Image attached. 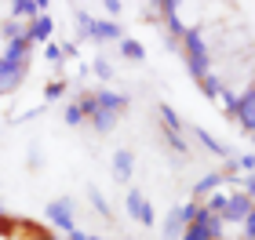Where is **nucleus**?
<instances>
[{
    "mask_svg": "<svg viewBox=\"0 0 255 240\" xmlns=\"http://www.w3.org/2000/svg\"><path fill=\"white\" fill-rule=\"evenodd\" d=\"M182 48H186V66H190L193 80H201V77L212 73V70H208V44L201 37V29H186V33H182Z\"/></svg>",
    "mask_w": 255,
    "mask_h": 240,
    "instance_id": "nucleus-1",
    "label": "nucleus"
},
{
    "mask_svg": "<svg viewBox=\"0 0 255 240\" xmlns=\"http://www.w3.org/2000/svg\"><path fill=\"white\" fill-rule=\"evenodd\" d=\"M223 230H226V222L219 219V215H208L201 208V211H197V219L182 230V240H223Z\"/></svg>",
    "mask_w": 255,
    "mask_h": 240,
    "instance_id": "nucleus-2",
    "label": "nucleus"
},
{
    "mask_svg": "<svg viewBox=\"0 0 255 240\" xmlns=\"http://www.w3.org/2000/svg\"><path fill=\"white\" fill-rule=\"evenodd\" d=\"M223 98H226V113L230 117H237L245 131H255V91H245L241 98L230 95V91H223Z\"/></svg>",
    "mask_w": 255,
    "mask_h": 240,
    "instance_id": "nucleus-3",
    "label": "nucleus"
},
{
    "mask_svg": "<svg viewBox=\"0 0 255 240\" xmlns=\"http://www.w3.org/2000/svg\"><path fill=\"white\" fill-rule=\"evenodd\" d=\"M197 211H201V204L197 200H190V204H182V208H175L168 215V222H164V237L168 240H175V237H182V230L197 219Z\"/></svg>",
    "mask_w": 255,
    "mask_h": 240,
    "instance_id": "nucleus-4",
    "label": "nucleus"
},
{
    "mask_svg": "<svg viewBox=\"0 0 255 240\" xmlns=\"http://www.w3.org/2000/svg\"><path fill=\"white\" fill-rule=\"evenodd\" d=\"M248 215H252V197H248V193H230L219 219H223V222H245Z\"/></svg>",
    "mask_w": 255,
    "mask_h": 240,
    "instance_id": "nucleus-5",
    "label": "nucleus"
},
{
    "mask_svg": "<svg viewBox=\"0 0 255 240\" xmlns=\"http://www.w3.org/2000/svg\"><path fill=\"white\" fill-rule=\"evenodd\" d=\"M44 215H48V222H51V226H59V230L73 233V204H69V200H51Z\"/></svg>",
    "mask_w": 255,
    "mask_h": 240,
    "instance_id": "nucleus-6",
    "label": "nucleus"
},
{
    "mask_svg": "<svg viewBox=\"0 0 255 240\" xmlns=\"http://www.w3.org/2000/svg\"><path fill=\"white\" fill-rule=\"evenodd\" d=\"M26 66L29 62H11V59H0V91H15L26 77Z\"/></svg>",
    "mask_w": 255,
    "mask_h": 240,
    "instance_id": "nucleus-7",
    "label": "nucleus"
},
{
    "mask_svg": "<svg viewBox=\"0 0 255 240\" xmlns=\"http://www.w3.org/2000/svg\"><path fill=\"white\" fill-rule=\"evenodd\" d=\"M88 37L91 40H124V33H121V26H117V22H113V18H95V22H91V29H88Z\"/></svg>",
    "mask_w": 255,
    "mask_h": 240,
    "instance_id": "nucleus-8",
    "label": "nucleus"
},
{
    "mask_svg": "<svg viewBox=\"0 0 255 240\" xmlns=\"http://www.w3.org/2000/svg\"><path fill=\"white\" fill-rule=\"evenodd\" d=\"M95 102H99V109H110V113H117V117L128 109V98L117 95V91H95Z\"/></svg>",
    "mask_w": 255,
    "mask_h": 240,
    "instance_id": "nucleus-9",
    "label": "nucleus"
},
{
    "mask_svg": "<svg viewBox=\"0 0 255 240\" xmlns=\"http://www.w3.org/2000/svg\"><path fill=\"white\" fill-rule=\"evenodd\" d=\"M131 171H135V157L128 150H117V153H113V175H117L121 182H128V178H131Z\"/></svg>",
    "mask_w": 255,
    "mask_h": 240,
    "instance_id": "nucleus-10",
    "label": "nucleus"
},
{
    "mask_svg": "<svg viewBox=\"0 0 255 240\" xmlns=\"http://www.w3.org/2000/svg\"><path fill=\"white\" fill-rule=\"evenodd\" d=\"M223 182H226V178H223V171H208V175H204V178L193 186V197H197V200H201V197H208V193H215L219 186H223Z\"/></svg>",
    "mask_w": 255,
    "mask_h": 240,
    "instance_id": "nucleus-11",
    "label": "nucleus"
},
{
    "mask_svg": "<svg viewBox=\"0 0 255 240\" xmlns=\"http://www.w3.org/2000/svg\"><path fill=\"white\" fill-rule=\"evenodd\" d=\"M0 59H11V62H29V40L18 37V40H7V48Z\"/></svg>",
    "mask_w": 255,
    "mask_h": 240,
    "instance_id": "nucleus-12",
    "label": "nucleus"
},
{
    "mask_svg": "<svg viewBox=\"0 0 255 240\" xmlns=\"http://www.w3.org/2000/svg\"><path fill=\"white\" fill-rule=\"evenodd\" d=\"M88 120L95 124V131H99V135H106V131H113V128H117V113H110V109H95Z\"/></svg>",
    "mask_w": 255,
    "mask_h": 240,
    "instance_id": "nucleus-13",
    "label": "nucleus"
},
{
    "mask_svg": "<svg viewBox=\"0 0 255 240\" xmlns=\"http://www.w3.org/2000/svg\"><path fill=\"white\" fill-rule=\"evenodd\" d=\"M51 37V15H37V22H33V29H26V40H48Z\"/></svg>",
    "mask_w": 255,
    "mask_h": 240,
    "instance_id": "nucleus-14",
    "label": "nucleus"
},
{
    "mask_svg": "<svg viewBox=\"0 0 255 240\" xmlns=\"http://www.w3.org/2000/svg\"><path fill=\"white\" fill-rule=\"evenodd\" d=\"M193 139H197V142H201V146H204V150H212L215 157H226V146H223V142H219V139H215V135H212V131H201V128H193Z\"/></svg>",
    "mask_w": 255,
    "mask_h": 240,
    "instance_id": "nucleus-15",
    "label": "nucleus"
},
{
    "mask_svg": "<svg viewBox=\"0 0 255 240\" xmlns=\"http://www.w3.org/2000/svg\"><path fill=\"white\" fill-rule=\"evenodd\" d=\"M37 11H44L40 0H18V4H11V15L15 18H33Z\"/></svg>",
    "mask_w": 255,
    "mask_h": 240,
    "instance_id": "nucleus-16",
    "label": "nucleus"
},
{
    "mask_svg": "<svg viewBox=\"0 0 255 240\" xmlns=\"http://www.w3.org/2000/svg\"><path fill=\"white\" fill-rule=\"evenodd\" d=\"M160 120H164V131H171V135L182 131V120H179V113L171 106H160Z\"/></svg>",
    "mask_w": 255,
    "mask_h": 240,
    "instance_id": "nucleus-17",
    "label": "nucleus"
},
{
    "mask_svg": "<svg viewBox=\"0 0 255 240\" xmlns=\"http://www.w3.org/2000/svg\"><path fill=\"white\" fill-rule=\"evenodd\" d=\"M73 106L80 109V117H91V113L99 109V102H95V91H80V98L73 102Z\"/></svg>",
    "mask_w": 255,
    "mask_h": 240,
    "instance_id": "nucleus-18",
    "label": "nucleus"
},
{
    "mask_svg": "<svg viewBox=\"0 0 255 240\" xmlns=\"http://www.w3.org/2000/svg\"><path fill=\"white\" fill-rule=\"evenodd\" d=\"M121 55H124V59H131V62H142L146 59V51H142V44H138V40H121Z\"/></svg>",
    "mask_w": 255,
    "mask_h": 240,
    "instance_id": "nucleus-19",
    "label": "nucleus"
},
{
    "mask_svg": "<svg viewBox=\"0 0 255 240\" xmlns=\"http://www.w3.org/2000/svg\"><path fill=\"white\" fill-rule=\"evenodd\" d=\"M197 84H201V87H204V95H208V98H215V95H223V80H219L215 73H208V77H201V80H197Z\"/></svg>",
    "mask_w": 255,
    "mask_h": 240,
    "instance_id": "nucleus-20",
    "label": "nucleus"
},
{
    "mask_svg": "<svg viewBox=\"0 0 255 240\" xmlns=\"http://www.w3.org/2000/svg\"><path fill=\"white\" fill-rule=\"evenodd\" d=\"M142 204H146V197L138 189H128V215L138 222V215H142Z\"/></svg>",
    "mask_w": 255,
    "mask_h": 240,
    "instance_id": "nucleus-21",
    "label": "nucleus"
},
{
    "mask_svg": "<svg viewBox=\"0 0 255 240\" xmlns=\"http://www.w3.org/2000/svg\"><path fill=\"white\" fill-rule=\"evenodd\" d=\"M201 208H204L208 215H223V208H226V193H208V204H201Z\"/></svg>",
    "mask_w": 255,
    "mask_h": 240,
    "instance_id": "nucleus-22",
    "label": "nucleus"
},
{
    "mask_svg": "<svg viewBox=\"0 0 255 240\" xmlns=\"http://www.w3.org/2000/svg\"><path fill=\"white\" fill-rule=\"evenodd\" d=\"M88 200H91V204H95V211L102 215V219H110V204H106V200H102V193H99L95 186H88Z\"/></svg>",
    "mask_w": 255,
    "mask_h": 240,
    "instance_id": "nucleus-23",
    "label": "nucleus"
},
{
    "mask_svg": "<svg viewBox=\"0 0 255 240\" xmlns=\"http://www.w3.org/2000/svg\"><path fill=\"white\" fill-rule=\"evenodd\" d=\"M164 139H168V146L175 153H190V146H186V139H182V135H171V131H164Z\"/></svg>",
    "mask_w": 255,
    "mask_h": 240,
    "instance_id": "nucleus-24",
    "label": "nucleus"
},
{
    "mask_svg": "<svg viewBox=\"0 0 255 240\" xmlns=\"http://www.w3.org/2000/svg\"><path fill=\"white\" fill-rule=\"evenodd\" d=\"M0 29H4V37H7V40H18V37H26V29H22L18 22H4Z\"/></svg>",
    "mask_w": 255,
    "mask_h": 240,
    "instance_id": "nucleus-25",
    "label": "nucleus"
},
{
    "mask_svg": "<svg viewBox=\"0 0 255 240\" xmlns=\"http://www.w3.org/2000/svg\"><path fill=\"white\" fill-rule=\"evenodd\" d=\"M62 95H66V84H62V80H51V84L44 87V98H62Z\"/></svg>",
    "mask_w": 255,
    "mask_h": 240,
    "instance_id": "nucleus-26",
    "label": "nucleus"
},
{
    "mask_svg": "<svg viewBox=\"0 0 255 240\" xmlns=\"http://www.w3.org/2000/svg\"><path fill=\"white\" fill-rule=\"evenodd\" d=\"M62 120L69 124V128H77V124L84 120V117H80V109H77V106H66V113H62Z\"/></svg>",
    "mask_w": 255,
    "mask_h": 240,
    "instance_id": "nucleus-27",
    "label": "nucleus"
},
{
    "mask_svg": "<svg viewBox=\"0 0 255 240\" xmlns=\"http://www.w3.org/2000/svg\"><path fill=\"white\" fill-rule=\"evenodd\" d=\"M91 22H95V18H91V15H88V11H80V15H77V26H80V33H84V37H88V29H91Z\"/></svg>",
    "mask_w": 255,
    "mask_h": 240,
    "instance_id": "nucleus-28",
    "label": "nucleus"
},
{
    "mask_svg": "<svg viewBox=\"0 0 255 240\" xmlns=\"http://www.w3.org/2000/svg\"><path fill=\"white\" fill-rule=\"evenodd\" d=\"M234 167H241V171H252V167H255V157H252V153H245L241 160H234Z\"/></svg>",
    "mask_w": 255,
    "mask_h": 240,
    "instance_id": "nucleus-29",
    "label": "nucleus"
},
{
    "mask_svg": "<svg viewBox=\"0 0 255 240\" xmlns=\"http://www.w3.org/2000/svg\"><path fill=\"white\" fill-rule=\"evenodd\" d=\"M95 73H99V77H110L113 70H110V62H106V59H95Z\"/></svg>",
    "mask_w": 255,
    "mask_h": 240,
    "instance_id": "nucleus-30",
    "label": "nucleus"
},
{
    "mask_svg": "<svg viewBox=\"0 0 255 240\" xmlns=\"http://www.w3.org/2000/svg\"><path fill=\"white\" fill-rule=\"evenodd\" d=\"M44 55H48L51 62H62V48H55V44H48V51H44Z\"/></svg>",
    "mask_w": 255,
    "mask_h": 240,
    "instance_id": "nucleus-31",
    "label": "nucleus"
},
{
    "mask_svg": "<svg viewBox=\"0 0 255 240\" xmlns=\"http://www.w3.org/2000/svg\"><path fill=\"white\" fill-rule=\"evenodd\" d=\"M80 240H102V237H91V233H84V237H80Z\"/></svg>",
    "mask_w": 255,
    "mask_h": 240,
    "instance_id": "nucleus-32",
    "label": "nucleus"
}]
</instances>
